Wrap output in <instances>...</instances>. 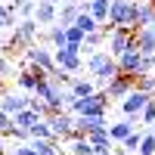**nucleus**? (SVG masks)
Returning a JSON list of instances; mask_svg holds the SVG:
<instances>
[{"label": "nucleus", "instance_id": "11", "mask_svg": "<svg viewBox=\"0 0 155 155\" xmlns=\"http://www.w3.org/2000/svg\"><path fill=\"white\" fill-rule=\"evenodd\" d=\"M140 127V118H124V121H112L109 124V137H112V143L115 146H121L127 137H130L134 130Z\"/></svg>", "mask_w": 155, "mask_h": 155}, {"label": "nucleus", "instance_id": "39", "mask_svg": "<svg viewBox=\"0 0 155 155\" xmlns=\"http://www.w3.org/2000/svg\"><path fill=\"white\" fill-rule=\"evenodd\" d=\"M0 155H6V149H3V137H0Z\"/></svg>", "mask_w": 155, "mask_h": 155}, {"label": "nucleus", "instance_id": "20", "mask_svg": "<svg viewBox=\"0 0 155 155\" xmlns=\"http://www.w3.org/2000/svg\"><path fill=\"white\" fill-rule=\"evenodd\" d=\"M12 121H16V127H22V130H31V127L41 121V115H37L34 109H22L19 115H12Z\"/></svg>", "mask_w": 155, "mask_h": 155}, {"label": "nucleus", "instance_id": "42", "mask_svg": "<svg viewBox=\"0 0 155 155\" xmlns=\"http://www.w3.org/2000/svg\"><path fill=\"white\" fill-rule=\"evenodd\" d=\"M96 155H112V152H96Z\"/></svg>", "mask_w": 155, "mask_h": 155}, {"label": "nucleus", "instance_id": "38", "mask_svg": "<svg viewBox=\"0 0 155 155\" xmlns=\"http://www.w3.org/2000/svg\"><path fill=\"white\" fill-rule=\"evenodd\" d=\"M3 93H9V90H6V87H3V81H0V96H3Z\"/></svg>", "mask_w": 155, "mask_h": 155}, {"label": "nucleus", "instance_id": "1", "mask_svg": "<svg viewBox=\"0 0 155 155\" xmlns=\"http://www.w3.org/2000/svg\"><path fill=\"white\" fill-rule=\"evenodd\" d=\"M84 68H87V74L96 81V87L99 90H106L115 78L121 74V65H118V59H115L109 50H96V53H90L87 56V62H84Z\"/></svg>", "mask_w": 155, "mask_h": 155}, {"label": "nucleus", "instance_id": "32", "mask_svg": "<svg viewBox=\"0 0 155 155\" xmlns=\"http://www.w3.org/2000/svg\"><path fill=\"white\" fill-rule=\"evenodd\" d=\"M9 155H37V149L31 143H16V146L9 149Z\"/></svg>", "mask_w": 155, "mask_h": 155}, {"label": "nucleus", "instance_id": "16", "mask_svg": "<svg viewBox=\"0 0 155 155\" xmlns=\"http://www.w3.org/2000/svg\"><path fill=\"white\" fill-rule=\"evenodd\" d=\"M78 16H81V3L78 0H68V3L59 6V25H65V28L78 22Z\"/></svg>", "mask_w": 155, "mask_h": 155}, {"label": "nucleus", "instance_id": "45", "mask_svg": "<svg viewBox=\"0 0 155 155\" xmlns=\"http://www.w3.org/2000/svg\"><path fill=\"white\" fill-rule=\"evenodd\" d=\"M152 78H155V68H152Z\"/></svg>", "mask_w": 155, "mask_h": 155}, {"label": "nucleus", "instance_id": "36", "mask_svg": "<svg viewBox=\"0 0 155 155\" xmlns=\"http://www.w3.org/2000/svg\"><path fill=\"white\" fill-rule=\"evenodd\" d=\"M47 3H56V6H62V3H68V0H47Z\"/></svg>", "mask_w": 155, "mask_h": 155}, {"label": "nucleus", "instance_id": "25", "mask_svg": "<svg viewBox=\"0 0 155 155\" xmlns=\"http://www.w3.org/2000/svg\"><path fill=\"white\" fill-rule=\"evenodd\" d=\"M140 155H155V134L149 130V127H146V130H143V140H140V149H137Z\"/></svg>", "mask_w": 155, "mask_h": 155}, {"label": "nucleus", "instance_id": "19", "mask_svg": "<svg viewBox=\"0 0 155 155\" xmlns=\"http://www.w3.org/2000/svg\"><path fill=\"white\" fill-rule=\"evenodd\" d=\"M68 87L74 90V96H90V93H96V81H93V78H71Z\"/></svg>", "mask_w": 155, "mask_h": 155}, {"label": "nucleus", "instance_id": "33", "mask_svg": "<svg viewBox=\"0 0 155 155\" xmlns=\"http://www.w3.org/2000/svg\"><path fill=\"white\" fill-rule=\"evenodd\" d=\"M152 68H155V53L152 56H143V62H140V74H152Z\"/></svg>", "mask_w": 155, "mask_h": 155}, {"label": "nucleus", "instance_id": "34", "mask_svg": "<svg viewBox=\"0 0 155 155\" xmlns=\"http://www.w3.org/2000/svg\"><path fill=\"white\" fill-rule=\"evenodd\" d=\"M9 137L16 140V143H28V140H31V134H28V130H22V127H12Z\"/></svg>", "mask_w": 155, "mask_h": 155}, {"label": "nucleus", "instance_id": "44", "mask_svg": "<svg viewBox=\"0 0 155 155\" xmlns=\"http://www.w3.org/2000/svg\"><path fill=\"white\" fill-rule=\"evenodd\" d=\"M152 31H155V22H152Z\"/></svg>", "mask_w": 155, "mask_h": 155}, {"label": "nucleus", "instance_id": "5", "mask_svg": "<svg viewBox=\"0 0 155 155\" xmlns=\"http://www.w3.org/2000/svg\"><path fill=\"white\" fill-rule=\"evenodd\" d=\"M155 93H146V90H140V87H134L130 93H127L124 99H121V112L127 115V118H140V112H143L146 106H149V99H152Z\"/></svg>", "mask_w": 155, "mask_h": 155}, {"label": "nucleus", "instance_id": "43", "mask_svg": "<svg viewBox=\"0 0 155 155\" xmlns=\"http://www.w3.org/2000/svg\"><path fill=\"white\" fill-rule=\"evenodd\" d=\"M127 155H140V152H127Z\"/></svg>", "mask_w": 155, "mask_h": 155}, {"label": "nucleus", "instance_id": "23", "mask_svg": "<svg viewBox=\"0 0 155 155\" xmlns=\"http://www.w3.org/2000/svg\"><path fill=\"white\" fill-rule=\"evenodd\" d=\"M102 41H106V34H102V31H93V34H87L84 37V44H81V53H96V50H99V44Z\"/></svg>", "mask_w": 155, "mask_h": 155}, {"label": "nucleus", "instance_id": "17", "mask_svg": "<svg viewBox=\"0 0 155 155\" xmlns=\"http://www.w3.org/2000/svg\"><path fill=\"white\" fill-rule=\"evenodd\" d=\"M87 140L93 143V149H96V152H112V149H115L109 130H93V134H87Z\"/></svg>", "mask_w": 155, "mask_h": 155}, {"label": "nucleus", "instance_id": "13", "mask_svg": "<svg viewBox=\"0 0 155 155\" xmlns=\"http://www.w3.org/2000/svg\"><path fill=\"white\" fill-rule=\"evenodd\" d=\"M34 19L41 22L44 28H50V25L59 22V6H56V3H47V0H41V3H37V9H34Z\"/></svg>", "mask_w": 155, "mask_h": 155}, {"label": "nucleus", "instance_id": "4", "mask_svg": "<svg viewBox=\"0 0 155 155\" xmlns=\"http://www.w3.org/2000/svg\"><path fill=\"white\" fill-rule=\"evenodd\" d=\"M22 59H25V65H37V68H44V71H53V68H56V56H53V50H47L44 44H31V47H25V50H22Z\"/></svg>", "mask_w": 155, "mask_h": 155}, {"label": "nucleus", "instance_id": "15", "mask_svg": "<svg viewBox=\"0 0 155 155\" xmlns=\"http://www.w3.org/2000/svg\"><path fill=\"white\" fill-rule=\"evenodd\" d=\"M134 37H137V50L143 56H152L155 53V31H152V25H149V28H140Z\"/></svg>", "mask_w": 155, "mask_h": 155}, {"label": "nucleus", "instance_id": "12", "mask_svg": "<svg viewBox=\"0 0 155 155\" xmlns=\"http://www.w3.org/2000/svg\"><path fill=\"white\" fill-rule=\"evenodd\" d=\"M28 99L31 96H22V93H3V96H0V112L19 115L22 109H28Z\"/></svg>", "mask_w": 155, "mask_h": 155}, {"label": "nucleus", "instance_id": "22", "mask_svg": "<svg viewBox=\"0 0 155 155\" xmlns=\"http://www.w3.org/2000/svg\"><path fill=\"white\" fill-rule=\"evenodd\" d=\"M109 6H112V0H90V16H96L99 22H109Z\"/></svg>", "mask_w": 155, "mask_h": 155}, {"label": "nucleus", "instance_id": "29", "mask_svg": "<svg viewBox=\"0 0 155 155\" xmlns=\"http://www.w3.org/2000/svg\"><path fill=\"white\" fill-rule=\"evenodd\" d=\"M16 127V121H12V115L0 112V137H9V130Z\"/></svg>", "mask_w": 155, "mask_h": 155}, {"label": "nucleus", "instance_id": "18", "mask_svg": "<svg viewBox=\"0 0 155 155\" xmlns=\"http://www.w3.org/2000/svg\"><path fill=\"white\" fill-rule=\"evenodd\" d=\"M68 152L71 155H96L93 143H90L87 137H68Z\"/></svg>", "mask_w": 155, "mask_h": 155}, {"label": "nucleus", "instance_id": "41", "mask_svg": "<svg viewBox=\"0 0 155 155\" xmlns=\"http://www.w3.org/2000/svg\"><path fill=\"white\" fill-rule=\"evenodd\" d=\"M149 130H152V134H155V121H152V124H149Z\"/></svg>", "mask_w": 155, "mask_h": 155}, {"label": "nucleus", "instance_id": "9", "mask_svg": "<svg viewBox=\"0 0 155 155\" xmlns=\"http://www.w3.org/2000/svg\"><path fill=\"white\" fill-rule=\"evenodd\" d=\"M47 74H50V71L37 68V65H25L22 71H16V84H19L22 90H28V93H34V90H37V84H41V81H47Z\"/></svg>", "mask_w": 155, "mask_h": 155}, {"label": "nucleus", "instance_id": "37", "mask_svg": "<svg viewBox=\"0 0 155 155\" xmlns=\"http://www.w3.org/2000/svg\"><path fill=\"white\" fill-rule=\"evenodd\" d=\"M3 34H6V31H3V28H0V47H3V44H6V37H3Z\"/></svg>", "mask_w": 155, "mask_h": 155}, {"label": "nucleus", "instance_id": "3", "mask_svg": "<svg viewBox=\"0 0 155 155\" xmlns=\"http://www.w3.org/2000/svg\"><path fill=\"white\" fill-rule=\"evenodd\" d=\"M109 102L112 99L106 96V90H96V93H90V96H78V102L68 112H74V115H96V112H102V115H106Z\"/></svg>", "mask_w": 155, "mask_h": 155}, {"label": "nucleus", "instance_id": "35", "mask_svg": "<svg viewBox=\"0 0 155 155\" xmlns=\"http://www.w3.org/2000/svg\"><path fill=\"white\" fill-rule=\"evenodd\" d=\"M6 12H12V9H9V3H6V0H0V19H3Z\"/></svg>", "mask_w": 155, "mask_h": 155}, {"label": "nucleus", "instance_id": "6", "mask_svg": "<svg viewBox=\"0 0 155 155\" xmlns=\"http://www.w3.org/2000/svg\"><path fill=\"white\" fill-rule=\"evenodd\" d=\"M109 22L115 25V28H130L134 25V0H112Z\"/></svg>", "mask_w": 155, "mask_h": 155}, {"label": "nucleus", "instance_id": "40", "mask_svg": "<svg viewBox=\"0 0 155 155\" xmlns=\"http://www.w3.org/2000/svg\"><path fill=\"white\" fill-rule=\"evenodd\" d=\"M6 3H9V9H16V3H19V0H6Z\"/></svg>", "mask_w": 155, "mask_h": 155}, {"label": "nucleus", "instance_id": "14", "mask_svg": "<svg viewBox=\"0 0 155 155\" xmlns=\"http://www.w3.org/2000/svg\"><path fill=\"white\" fill-rule=\"evenodd\" d=\"M140 62H143V53L140 50H127V53L118 56V65L124 74H140Z\"/></svg>", "mask_w": 155, "mask_h": 155}, {"label": "nucleus", "instance_id": "2", "mask_svg": "<svg viewBox=\"0 0 155 155\" xmlns=\"http://www.w3.org/2000/svg\"><path fill=\"white\" fill-rule=\"evenodd\" d=\"M53 56H56V65L62 71H68V74H78L84 68V59H81V44H65V47H59L53 50Z\"/></svg>", "mask_w": 155, "mask_h": 155}, {"label": "nucleus", "instance_id": "30", "mask_svg": "<svg viewBox=\"0 0 155 155\" xmlns=\"http://www.w3.org/2000/svg\"><path fill=\"white\" fill-rule=\"evenodd\" d=\"M6 78H12V62L6 53H0V81H6Z\"/></svg>", "mask_w": 155, "mask_h": 155}, {"label": "nucleus", "instance_id": "7", "mask_svg": "<svg viewBox=\"0 0 155 155\" xmlns=\"http://www.w3.org/2000/svg\"><path fill=\"white\" fill-rule=\"evenodd\" d=\"M74 118H78L74 112H59V115H50V118H47L50 121V130H53V137L59 140V143L74 134Z\"/></svg>", "mask_w": 155, "mask_h": 155}, {"label": "nucleus", "instance_id": "24", "mask_svg": "<svg viewBox=\"0 0 155 155\" xmlns=\"http://www.w3.org/2000/svg\"><path fill=\"white\" fill-rule=\"evenodd\" d=\"M28 134H31V140H56V137H53V130H50V121H47V118H41V121H37Z\"/></svg>", "mask_w": 155, "mask_h": 155}, {"label": "nucleus", "instance_id": "8", "mask_svg": "<svg viewBox=\"0 0 155 155\" xmlns=\"http://www.w3.org/2000/svg\"><path fill=\"white\" fill-rule=\"evenodd\" d=\"M155 22V0H134V25L130 28L140 31V28H149Z\"/></svg>", "mask_w": 155, "mask_h": 155}, {"label": "nucleus", "instance_id": "26", "mask_svg": "<svg viewBox=\"0 0 155 155\" xmlns=\"http://www.w3.org/2000/svg\"><path fill=\"white\" fill-rule=\"evenodd\" d=\"M37 3H41V0H19V3H16L19 19H31V16H34V9H37Z\"/></svg>", "mask_w": 155, "mask_h": 155}, {"label": "nucleus", "instance_id": "21", "mask_svg": "<svg viewBox=\"0 0 155 155\" xmlns=\"http://www.w3.org/2000/svg\"><path fill=\"white\" fill-rule=\"evenodd\" d=\"M74 25H78V28H81L84 34H93V31H99V28H102V22H99L96 16H90V12H81Z\"/></svg>", "mask_w": 155, "mask_h": 155}, {"label": "nucleus", "instance_id": "10", "mask_svg": "<svg viewBox=\"0 0 155 155\" xmlns=\"http://www.w3.org/2000/svg\"><path fill=\"white\" fill-rule=\"evenodd\" d=\"M134 87H137V74H124V71H121V74H118V78H115V81L106 87V96L121 102V99H124L127 93H130Z\"/></svg>", "mask_w": 155, "mask_h": 155}, {"label": "nucleus", "instance_id": "28", "mask_svg": "<svg viewBox=\"0 0 155 155\" xmlns=\"http://www.w3.org/2000/svg\"><path fill=\"white\" fill-rule=\"evenodd\" d=\"M152 121H155V96L149 99V106H146L143 112H140V127H149Z\"/></svg>", "mask_w": 155, "mask_h": 155}, {"label": "nucleus", "instance_id": "31", "mask_svg": "<svg viewBox=\"0 0 155 155\" xmlns=\"http://www.w3.org/2000/svg\"><path fill=\"white\" fill-rule=\"evenodd\" d=\"M65 34H68V44H84V31L81 28H78V25H68V28H65Z\"/></svg>", "mask_w": 155, "mask_h": 155}, {"label": "nucleus", "instance_id": "27", "mask_svg": "<svg viewBox=\"0 0 155 155\" xmlns=\"http://www.w3.org/2000/svg\"><path fill=\"white\" fill-rule=\"evenodd\" d=\"M143 130H146V127H137V130L121 143V149H124V152H137V149H140V140H143Z\"/></svg>", "mask_w": 155, "mask_h": 155}]
</instances>
